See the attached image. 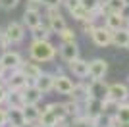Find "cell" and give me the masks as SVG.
<instances>
[{
    "label": "cell",
    "mask_w": 129,
    "mask_h": 127,
    "mask_svg": "<svg viewBox=\"0 0 129 127\" xmlns=\"http://www.w3.org/2000/svg\"><path fill=\"white\" fill-rule=\"evenodd\" d=\"M29 56H31V60H35L39 64L54 62L58 56V48L50 42V39H46V41H35L33 39L31 44H29Z\"/></svg>",
    "instance_id": "1"
},
{
    "label": "cell",
    "mask_w": 129,
    "mask_h": 127,
    "mask_svg": "<svg viewBox=\"0 0 129 127\" xmlns=\"http://www.w3.org/2000/svg\"><path fill=\"white\" fill-rule=\"evenodd\" d=\"M4 29H6V35H8L10 44H21L25 41V29L27 27L23 25V21H10Z\"/></svg>",
    "instance_id": "2"
},
{
    "label": "cell",
    "mask_w": 129,
    "mask_h": 127,
    "mask_svg": "<svg viewBox=\"0 0 129 127\" xmlns=\"http://www.w3.org/2000/svg\"><path fill=\"white\" fill-rule=\"evenodd\" d=\"M4 85L8 90H23L27 87V77L23 75L21 69H14V71H8V77H4Z\"/></svg>",
    "instance_id": "3"
},
{
    "label": "cell",
    "mask_w": 129,
    "mask_h": 127,
    "mask_svg": "<svg viewBox=\"0 0 129 127\" xmlns=\"http://www.w3.org/2000/svg\"><path fill=\"white\" fill-rule=\"evenodd\" d=\"M46 17H48V27L52 29L54 35H58L64 27H68V25H66L64 16L60 14L58 6H48V8H46Z\"/></svg>",
    "instance_id": "4"
},
{
    "label": "cell",
    "mask_w": 129,
    "mask_h": 127,
    "mask_svg": "<svg viewBox=\"0 0 129 127\" xmlns=\"http://www.w3.org/2000/svg\"><path fill=\"white\" fill-rule=\"evenodd\" d=\"M112 35H114V31H110L106 25H102V27H94V31L91 33V41L96 44L98 48H106V46H110L112 44Z\"/></svg>",
    "instance_id": "5"
},
{
    "label": "cell",
    "mask_w": 129,
    "mask_h": 127,
    "mask_svg": "<svg viewBox=\"0 0 129 127\" xmlns=\"http://www.w3.org/2000/svg\"><path fill=\"white\" fill-rule=\"evenodd\" d=\"M0 62H2V66H4L8 71H14V69H19L23 64V58L21 54L16 52V50H2V56H0Z\"/></svg>",
    "instance_id": "6"
},
{
    "label": "cell",
    "mask_w": 129,
    "mask_h": 127,
    "mask_svg": "<svg viewBox=\"0 0 129 127\" xmlns=\"http://www.w3.org/2000/svg\"><path fill=\"white\" fill-rule=\"evenodd\" d=\"M87 85H89V96L98 98V100L108 98V87H110V85L104 79H91V77H89V83Z\"/></svg>",
    "instance_id": "7"
},
{
    "label": "cell",
    "mask_w": 129,
    "mask_h": 127,
    "mask_svg": "<svg viewBox=\"0 0 129 127\" xmlns=\"http://www.w3.org/2000/svg\"><path fill=\"white\" fill-rule=\"evenodd\" d=\"M58 54H60V58L64 60L66 64L71 62V60H75V58H79V44H77V41L60 42V46H58Z\"/></svg>",
    "instance_id": "8"
},
{
    "label": "cell",
    "mask_w": 129,
    "mask_h": 127,
    "mask_svg": "<svg viewBox=\"0 0 129 127\" xmlns=\"http://www.w3.org/2000/svg\"><path fill=\"white\" fill-rule=\"evenodd\" d=\"M108 73V62L104 58H94L89 62V77L91 79H104Z\"/></svg>",
    "instance_id": "9"
},
{
    "label": "cell",
    "mask_w": 129,
    "mask_h": 127,
    "mask_svg": "<svg viewBox=\"0 0 129 127\" xmlns=\"http://www.w3.org/2000/svg\"><path fill=\"white\" fill-rule=\"evenodd\" d=\"M73 87H75L73 79H70L66 73H56V79H54V90H56L58 94L70 96L71 90H73Z\"/></svg>",
    "instance_id": "10"
},
{
    "label": "cell",
    "mask_w": 129,
    "mask_h": 127,
    "mask_svg": "<svg viewBox=\"0 0 129 127\" xmlns=\"http://www.w3.org/2000/svg\"><path fill=\"white\" fill-rule=\"evenodd\" d=\"M108 96L118 102H127L129 100V85L127 83H112L108 87Z\"/></svg>",
    "instance_id": "11"
},
{
    "label": "cell",
    "mask_w": 129,
    "mask_h": 127,
    "mask_svg": "<svg viewBox=\"0 0 129 127\" xmlns=\"http://www.w3.org/2000/svg\"><path fill=\"white\" fill-rule=\"evenodd\" d=\"M125 19H127V16L123 12H108L104 16V25L110 31H118L119 27H125Z\"/></svg>",
    "instance_id": "12"
},
{
    "label": "cell",
    "mask_w": 129,
    "mask_h": 127,
    "mask_svg": "<svg viewBox=\"0 0 129 127\" xmlns=\"http://www.w3.org/2000/svg\"><path fill=\"white\" fill-rule=\"evenodd\" d=\"M68 69L75 75L77 79H87L89 77V62L83 58H75L71 62H68Z\"/></svg>",
    "instance_id": "13"
},
{
    "label": "cell",
    "mask_w": 129,
    "mask_h": 127,
    "mask_svg": "<svg viewBox=\"0 0 129 127\" xmlns=\"http://www.w3.org/2000/svg\"><path fill=\"white\" fill-rule=\"evenodd\" d=\"M21 21H23V25L31 31V29H35L37 25L43 23V12H41V10H35V8H25Z\"/></svg>",
    "instance_id": "14"
},
{
    "label": "cell",
    "mask_w": 129,
    "mask_h": 127,
    "mask_svg": "<svg viewBox=\"0 0 129 127\" xmlns=\"http://www.w3.org/2000/svg\"><path fill=\"white\" fill-rule=\"evenodd\" d=\"M83 114H85L87 117H91V119H94L96 116H100V114H102V100L89 96V98L83 102Z\"/></svg>",
    "instance_id": "15"
},
{
    "label": "cell",
    "mask_w": 129,
    "mask_h": 127,
    "mask_svg": "<svg viewBox=\"0 0 129 127\" xmlns=\"http://www.w3.org/2000/svg\"><path fill=\"white\" fill-rule=\"evenodd\" d=\"M54 79H56V73H48V71H43L35 79V85L43 90V94H48L54 90Z\"/></svg>",
    "instance_id": "16"
},
{
    "label": "cell",
    "mask_w": 129,
    "mask_h": 127,
    "mask_svg": "<svg viewBox=\"0 0 129 127\" xmlns=\"http://www.w3.org/2000/svg\"><path fill=\"white\" fill-rule=\"evenodd\" d=\"M19 69L23 71V75H25L27 79H37L39 75L43 73V68H41L39 62H35V60H23Z\"/></svg>",
    "instance_id": "17"
},
{
    "label": "cell",
    "mask_w": 129,
    "mask_h": 127,
    "mask_svg": "<svg viewBox=\"0 0 129 127\" xmlns=\"http://www.w3.org/2000/svg\"><path fill=\"white\" fill-rule=\"evenodd\" d=\"M23 96H25V104H39L44 94L37 85H29V87L23 89Z\"/></svg>",
    "instance_id": "18"
},
{
    "label": "cell",
    "mask_w": 129,
    "mask_h": 127,
    "mask_svg": "<svg viewBox=\"0 0 129 127\" xmlns=\"http://www.w3.org/2000/svg\"><path fill=\"white\" fill-rule=\"evenodd\" d=\"M129 42V29L127 27H119L118 31H114L112 35V46L116 48H127Z\"/></svg>",
    "instance_id": "19"
},
{
    "label": "cell",
    "mask_w": 129,
    "mask_h": 127,
    "mask_svg": "<svg viewBox=\"0 0 129 127\" xmlns=\"http://www.w3.org/2000/svg\"><path fill=\"white\" fill-rule=\"evenodd\" d=\"M6 110H8V125L19 127V125H23V123L27 121L25 116H23V108H14V106H10V108H6Z\"/></svg>",
    "instance_id": "20"
},
{
    "label": "cell",
    "mask_w": 129,
    "mask_h": 127,
    "mask_svg": "<svg viewBox=\"0 0 129 127\" xmlns=\"http://www.w3.org/2000/svg\"><path fill=\"white\" fill-rule=\"evenodd\" d=\"M70 98H73V100H77V102H81V104H83V102L89 98V85H87L85 81L75 83V87H73V90H71Z\"/></svg>",
    "instance_id": "21"
},
{
    "label": "cell",
    "mask_w": 129,
    "mask_h": 127,
    "mask_svg": "<svg viewBox=\"0 0 129 127\" xmlns=\"http://www.w3.org/2000/svg\"><path fill=\"white\" fill-rule=\"evenodd\" d=\"M6 104H8V108H10V106H14V108H23V106H25V96H23V90H8Z\"/></svg>",
    "instance_id": "22"
},
{
    "label": "cell",
    "mask_w": 129,
    "mask_h": 127,
    "mask_svg": "<svg viewBox=\"0 0 129 127\" xmlns=\"http://www.w3.org/2000/svg\"><path fill=\"white\" fill-rule=\"evenodd\" d=\"M52 35L54 33L48 27V23H41V25H37L35 29H31V37L35 39V41H46V39H50Z\"/></svg>",
    "instance_id": "23"
},
{
    "label": "cell",
    "mask_w": 129,
    "mask_h": 127,
    "mask_svg": "<svg viewBox=\"0 0 129 127\" xmlns=\"http://www.w3.org/2000/svg\"><path fill=\"white\" fill-rule=\"evenodd\" d=\"M43 114V108L39 104H25L23 106V116L27 121H39V117Z\"/></svg>",
    "instance_id": "24"
},
{
    "label": "cell",
    "mask_w": 129,
    "mask_h": 127,
    "mask_svg": "<svg viewBox=\"0 0 129 127\" xmlns=\"http://www.w3.org/2000/svg\"><path fill=\"white\" fill-rule=\"evenodd\" d=\"M58 116L54 114L52 110H43V114H41V117H39V123L44 127H56V123H58Z\"/></svg>",
    "instance_id": "25"
},
{
    "label": "cell",
    "mask_w": 129,
    "mask_h": 127,
    "mask_svg": "<svg viewBox=\"0 0 129 127\" xmlns=\"http://www.w3.org/2000/svg\"><path fill=\"white\" fill-rule=\"evenodd\" d=\"M119 104L121 102H118V100H114V98H104L102 100V114H108V116H114L116 112H118V108H119Z\"/></svg>",
    "instance_id": "26"
},
{
    "label": "cell",
    "mask_w": 129,
    "mask_h": 127,
    "mask_svg": "<svg viewBox=\"0 0 129 127\" xmlns=\"http://www.w3.org/2000/svg\"><path fill=\"white\" fill-rule=\"evenodd\" d=\"M70 127H94L92 125V119L87 117L85 114H81L77 117H70Z\"/></svg>",
    "instance_id": "27"
},
{
    "label": "cell",
    "mask_w": 129,
    "mask_h": 127,
    "mask_svg": "<svg viewBox=\"0 0 129 127\" xmlns=\"http://www.w3.org/2000/svg\"><path fill=\"white\" fill-rule=\"evenodd\" d=\"M114 116H116V119L119 123H129V102H121Z\"/></svg>",
    "instance_id": "28"
},
{
    "label": "cell",
    "mask_w": 129,
    "mask_h": 127,
    "mask_svg": "<svg viewBox=\"0 0 129 127\" xmlns=\"http://www.w3.org/2000/svg\"><path fill=\"white\" fill-rule=\"evenodd\" d=\"M104 6L108 8V12H125L127 6H125L123 0H102Z\"/></svg>",
    "instance_id": "29"
},
{
    "label": "cell",
    "mask_w": 129,
    "mask_h": 127,
    "mask_svg": "<svg viewBox=\"0 0 129 127\" xmlns=\"http://www.w3.org/2000/svg\"><path fill=\"white\" fill-rule=\"evenodd\" d=\"M77 23H79V29H81V31H83V33H85L87 37H91V33L94 31V27H96V25H94V23H96V19H94V17H92V16L89 17V19L77 21Z\"/></svg>",
    "instance_id": "30"
},
{
    "label": "cell",
    "mask_w": 129,
    "mask_h": 127,
    "mask_svg": "<svg viewBox=\"0 0 129 127\" xmlns=\"http://www.w3.org/2000/svg\"><path fill=\"white\" fill-rule=\"evenodd\" d=\"M58 37L62 42H70V41H77V33L71 29V27H64L62 31L58 33Z\"/></svg>",
    "instance_id": "31"
},
{
    "label": "cell",
    "mask_w": 129,
    "mask_h": 127,
    "mask_svg": "<svg viewBox=\"0 0 129 127\" xmlns=\"http://www.w3.org/2000/svg\"><path fill=\"white\" fill-rule=\"evenodd\" d=\"M71 16H73L75 21H83V19H89V17L92 16V12H89V10H85L83 6H79L75 12H71Z\"/></svg>",
    "instance_id": "32"
},
{
    "label": "cell",
    "mask_w": 129,
    "mask_h": 127,
    "mask_svg": "<svg viewBox=\"0 0 129 127\" xmlns=\"http://www.w3.org/2000/svg\"><path fill=\"white\" fill-rule=\"evenodd\" d=\"M19 2H21V0H0V10L12 12V10H16L17 6H19Z\"/></svg>",
    "instance_id": "33"
},
{
    "label": "cell",
    "mask_w": 129,
    "mask_h": 127,
    "mask_svg": "<svg viewBox=\"0 0 129 127\" xmlns=\"http://www.w3.org/2000/svg\"><path fill=\"white\" fill-rule=\"evenodd\" d=\"M81 6H83L85 10H89V12H94V10H98V8L102 6V0H81Z\"/></svg>",
    "instance_id": "34"
},
{
    "label": "cell",
    "mask_w": 129,
    "mask_h": 127,
    "mask_svg": "<svg viewBox=\"0 0 129 127\" xmlns=\"http://www.w3.org/2000/svg\"><path fill=\"white\" fill-rule=\"evenodd\" d=\"M12 44H10V41H8V35H6V29L4 27H0V48L2 50H8Z\"/></svg>",
    "instance_id": "35"
},
{
    "label": "cell",
    "mask_w": 129,
    "mask_h": 127,
    "mask_svg": "<svg viewBox=\"0 0 129 127\" xmlns=\"http://www.w3.org/2000/svg\"><path fill=\"white\" fill-rule=\"evenodd\" d=\"M62 4H64V6H66V10L71 14V12H75L77 8L81 6V0H64Z\"/></svg>",
    "instance_id": "36"
},
{
    "label": "cell",
    "mask_w": 129,
    "mask_h": 127,
    "mask_svg": "<svg viewBox=\"0 0 129 127\" xmlns=\"http://www.w3.org/2000/svg\"><path fill=\"white\" fill-rule=\"evenodd\" d=\"M6 98H8V89H6L4 81L0 79V106L6 104Z\"/></svg>",
    "instance_id": "37"
},
{
    "label": "cell",
    "mask_w": 129,
    "mask_h": 127,
    "mask_svg": "<svg viewBox=\"0 0 129 127\" xmlns=\"http://www.w3.org/2000/svg\"><path fill=\"white\" fill-rule=\"evenodd\" d=\"M8 125V110L0 106V127H6Z\"/></svg>",
    "instance_id": "38"
},
{
    "label": "cell",
    "mask_w": 129,
    "mask_h": 127,
    "mask_svg": "<svg viewBox=\"0 0 129 127\" xmlns=\"http://www.w3.org/2000/svg\"><path fill=\"white\" fill-rule=\"evenodd\" d=\"M41 2H43V6L44 8H48V6H62V2H64V0H41Z\"/></svg>",
    "instance_id": "39"
},
{
    "label": "cell",
    "mask_w": 129,
    "mask_h": 127,
    "mask_svg": "<svg viewBox=\"0 0 129 127\" xmlns=\"http://www.w3.org/2000/svg\"><path fill=\"white\" fill-rule=\"evenodd\" d=\"M19 127H41V123H39V121H25L23 125H19Z\"/></svg>",
    "instance_id": "40"
},
{
    "label": "cell",
    "mask_w": 129,
    "mask_h": 127,
    "mask_svg": "<svg viewBox=\"0 0 129 127\" xmlns=\"http://www.w3.org/2000/svg\"><path fill=\"white\" fill-rule=\"evenodd\" d=\"M6 75H8V69H6L4 66H2V62H0V79H4Z\"/></svg>",
    "instance_id": "41"
},
{
    "label": "cell",
    "mask_w": 129,
    "mask_h": 127,
    "mask_svg": "<svg viewBox=\"0 0 129 127\" xmlns=\"http://www.w3.org/2000/svg\"><path fill=\"white\" fill-rule=\"evenodd\" d=\"M125 27L129 29V16H127V19H125Z\"/></svg>",
    "instance_id": "42"
},
{
    "label": "cell",
    "mask_w": 129,
    "mask_h": 127,
    "mask_svg": "<svg viewBox=\"0 0 129 127\" xmlns=\"http://www.w3.org/2000/svg\"><path fill=\"white\" fill-rule=\"evenodd\" d=\"M123 2H125V6H127V8H129V0H123Z\"/></svg>",
    "instance_id": "43"
},
{
    "label": "cell",
    "mask_w": 129,
    "mask_h": 127,
    "mask_svg": "<svg viewBox=\"0 0 129 127\" xmlns=\"http://www.w3.org/2000/svg\"><path fill=\"white\" fill-rule=\"evenodd\" d=\"M127 50H129V42H127Z\"/></svg>",
    "instance_id": "44"
},
{
    "label": "cell",
    "mask_w": 129,
    "mask_h": 127,
    "mask_svg": "<svg viewBox=\"0 0 129 127\" xmlns=\"http://www.w3.org/2000/svg\"><path fill=\"white\" fill-rule=\"evenodd\" d=\"M127 85H129V77H127Z\"/></svg>",
    "instance_id": "45"
},
{
    "label": "cell",
    "mask_w": 129,
    "mask_h": 127,
    "mask_svg": "<svg viewBox=\"0 0 129 127\" xmlns=\"http://www.w3.org/2000/svg\"><path fill=\"white\" fill-rule=\"evenodd\" d=\"M41 127H44V125H41Z\"/></svg>",
    "instance_id": "46"
},
{
    "label": "cell",
    "mask_w": 129,
    "mask_h": 127,
    "mask_svg": "<svg viewBox=\"0 0 129 127\" xmlns=\"http://www.w3.org/2000/svg\"><path fill=\"white\" fill-rule=\"evenodd\" d=\"M127 102H129V100H127Z\"/></svg>",
    "instance_id": "47"
}]
</instances>
